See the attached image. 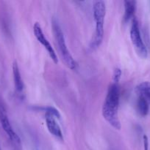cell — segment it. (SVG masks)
I'll return each instance as SVG.
<instances>
[{"mask_svg":"<svg viewBox=\"0 0 150 150\" xmlns=\"http://www.w3.org/2000/svg\"><path fill=\"white\" fill-rule=\"evenodd\" d=\"M136 1L134 0H125L124 1V13L123 16V23H126L133 17L136 10Z\"/></svg>","mask_w":150,"mask_h":150,"instance_id":"8","label":"cell"},{"mask_svg":"<svg viewBox=\"0 0 150 150\" xmlns=\"http://www.w3.org/2000/svg\"><path fill=\"white\" fill-rule=\"evenodd\" d=\"M144 150L149 149V141L146 136H144Z\"/></svg>","mask_w":150,"mask_h":150,"instance_id":"14","label":"cell"},{"mask_svg":"<svg viewBox=\"0 0 150 150\" xmlns=\"http://www.w3.org/2000/svg\"><path fill=\"white\" fill-rule=\"evenodd\" d=\"M130 38L135 51L141 58H146L148 51L144 40L141 38L138 21L135 17L132 18V24L130 27Z\"/></svg>","mask_w":150,"mask_h":150,"instance_id":"5","label":"cell"},{"mask_svg":"<svg viewBox=\"0 0 150 150\" xmlns=\"http://www.w3.org/2000/svg\"><path fill=\"white\" fill-rule=\"evenodd\" d=\"M51 29H52L53 35H54L62 60L65 63L66 67H69V69L76 70L77 67V63L71 54L66 43V40H65L61 27L55 19H53L51 21Z\"/></svg>","mask_w":150,"mask_h":150,"instance_id":"3","label":"cell"},{"mask_svg":"<svg viewBox=\"0 0 150 150\" xmlns=\"http://www.w3.org/2000/svg\"><path fill=\"white\" fill-rule=\"evenodd\" d=\"M13 76L16 90L18 92H21L24 88V85L19 65H18V63L16 61H15L13 63Z\"/></svg>","mask_w":150,"mask_h":150,"instance_id":"9","label":"cell"},{"mask_svg":"<svg viewBox=\"0 0 150 150\" xmlns=\"http://www.w3.org/2000/svg\"><path fill=\"white\" fill-rule=\"evenodd\" d=\"M93 14L95 21V32L89 44L91 50L96 49L100 46L104 38V18L106 15L105 3L103 1H96L93 6Z\"/></svg>","mask_w":150,"mask_h":150,"instance_id":"2","label":"cell"},{"mask_svg":"<svg viewBox=\"0 0 150 150\" xmlns=\"http://www.w3.org/2000/svg\"><path fill=\"white\" fill-rule=\"evenodd\" d=\"M33 32L35 38L38 40V42H39L44 47V48L47 51V52H48L49 55L51 60H52L55 64H57V63L58 62V59H57V54H56L54 48H52L51 45L50 44L49 41L48 40H47V38H46L45 35H44V32H43L42 28H41V24H40L39 23H38V22L34 23Z\"/></svg>","mask_w":150,"mask_h":150,"instance_id":"6","label":"cell"},{"mask_svg":"<svg viewBox=\"0 0 150 150\" xmlns=\"http://www.w3.org/2000/svg\"><path fill=\"white\" fill-rule=\"evenodd\" d=\"M136 92L139 96L144 97L148 102H150V82L144 81L139 83L136 86Z\"/></svg>","mask_w":150,"mask_h":150,"instance_id":"11","label":"cell"},{"mask_svg":"<svg viewBox=\"0 0 150 150\" xmlns=\"http://www.w3.org/2000/svg\"><path fill=\"white\" fill-rule=\"evenodd\" d=\"M45 120H46V125L47 129L49 132L53 136L57 139L60 141L63 140V135L62 133L61 128L60 125L57 123L56 118L54 116L51 115L49 114H45Z\"/></svg>","mask_w":150,"mask_h":150,"instance_id":"7","label":"cell"},{"mask_svg":"<svg viewBox=\"0 0 150 150\" xmlns=\"http://www.w3.org/2000/svg\"><path fill=\"white\" fill-rule=\"evenodd\" d=\"M121 70L120 68L119 67H116L113 70V83H119V80L121 79Z\"/></svg>","mask_w":150,"mask_h":150,"instance_id":"13","label":"cell"},{"mask_svg":"<svg viewBox=\"0 0 150 150\" xmlns=\"http://www.w3.org/2000/svg\"><path fill=\"white\" fill-rule=\"evenodd\" d=\"M0 124L8 136L14 150H21V142L17 133L14 131L7 116L4 103L0 99Z\"/></svg>","mask_w":150,"mask_h":150,"instance_id":"4","label":"cell"},{"mask_svg":"<svg viewBox=\"0 0 150 150\" xmlns=\"http://www.w3.org/2000/svg\"><path fill=\"white\" fill-rule=\"evenodd\" d=\"M44 111H45V113H46V114H51V115L54 116L55 118H57V119L60 118V113H59V111H57L56 108H53V107H51V106L46 107V108H44Z\"/></svg>","mask_w":150,"mask_h":150,"instance_id":"12","label":"cell"},{"mask_svg":"<svg viewBox=\"0 0 150 150\" xmlns=\"http://www.w3.org/2000/svg\"><path fill=\"white\" fill-rule=\"evenodd\" d=\"M137 111L141 117H146L148 114L149 106V102L142 96H139L136 103Z\"/></svg>","mask_w":150,"mask_h":150,"instance_id":"10","label":"cell"},{"mask_svg":"<svg viewBox=\"0 0 150 150\" xmlns=\"http://www.w3.org/2000/svg\"><path fill=\"white\" fill-rule=\"evenodd\" d=\"M120 100V89L117 83H112L108 88L102 106V116L104 120L116 130H120L119 119V106Z\"/></svg>","mask_w":150,"mask_h":150,"instance_id":"1","label":"cell"},{"mask_svg":"<svg viewBox=\"0 0 150 150\" xmlns=\"http://www.w3.org/2000/svg\"><path fill=\"white\" fill-rule=\"evenodd\" d=\"M0 150H1V146H0Z\"/></svg>","mask_w":150,"mask_h":150,"instance_id":"15","label":"cell"}]
</instances>
